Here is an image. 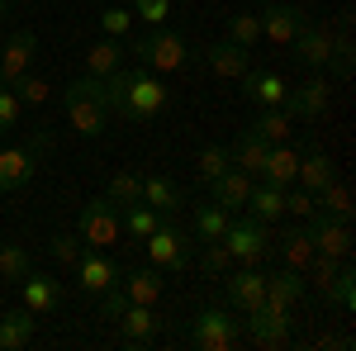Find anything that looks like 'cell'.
<instances>
[{"instance_id": "27", "label": "cell", "mask_w": 356, "mask_h": 351, "mask_svg": "<svg viewBox=\"0 0 356 351\" xmlns=\"http://www.w3.org/2000/svg\"><path fill=\"white\" fill-rule=\"evenodd\" d=\"M295 171H300V152L290 147V142H271V152H266V166H261V181L266 186H295Z\"/></svg>"}, {"instance_id": "25", "label": "cell", "mask_w": 356, "mask_h": 351, "mask_svg": "<svg viewBox=\"0 0 356 351\" xmlns=\"http://www.w3.org/2000/svg\"><path fill=\"white\" fill-rule=\"evenodd\" d=\"M304 290H309V280H304V270H295V266H280L275 275H266V304H275V309L300 304Z\"/></svg>"}, {"instance_id": "45", "label": "cell", "mask_w": 356, "mask_h": 351, "mask_svg": "<svg viewBox=\"0 0 356 351\" xmlns=\"http://www.w3.org/2000/svg\"><path fill=\"white\" fill-rule=\"evenodd\" d=\"M314 218L318 214V204H314V195L309 190H300V186H285V218Z\"/></svg>"}, {"instance_id": "9", "label": "cell", "mask_w": 356, "mask_h": 351, "mask_svg": "<svg viewBox=\"0 0 356 351\" xmlns=\"http://www.w3.org/2000/svg\"><path fill=\"white\" fill-rule=\"evenodd\" d=\"M309 243L318 256H352V218H332V214H314L309 223Z\"/></svg>"}, {"instance_id": "44", "label": "cell", "mask_w": 356, "mask_h": 351, "mask_svg": "<svg viewBox=\"0 0 356 351\" xmlns=\"http://www.w3.org/2000/svg\"><path fill=\"white\" fill-rule=\"evenodd\" d=\"M200 266L209 270V275H228L238 261H233V252H228L223 243H204V252H200Z\"/></svg>"}, {"instance_id": "48", "label": "cell", "mask_w": 356, "mask_h": 351, "mask_svg": "<svg viewBox=\"0 0 356 351\" xmlns=\"http://www.w3.org/2000/svg\"><path fill=\"white\" fill-rule=\"evenodd\" d=\"M138 5V19H143V24H166V15H171V0H134Z\"/></svg>"}, {"instance_id": "35", "label": "cell", "mask_w": 356, "mask_h": 351, "mask_svg": "<svg viewBox=\"0 0 356 351\" xmlns=\"http://www.w3.org/2000/svg\"><path fill=\"white\" fill-rule=\"evenodd\" d=\"M29 270H33V256H29L24 243H0V280L19 285Z\"/></svg>"}, {"instance_id": "46", "label": "cell", "mask_w": 356, "mask_h": 351, "mask_svg": "<svg viewBox=\"0 0 356 351\" xmlns=\"http://www.w3.org/2000/svg\"><path fill=\"white\" fill-rule=\"evenodd\" d=\"M100 28H105L110 38H124V33L134 28V15H129L124 5H110V10H100Z\"/></svg>"}, {"instance_id": "1", "label": "cell", "mask_w": 356, "mask_h": 351, "mask_svg": "<svg viewBox=\"0 0 356 351\" xmlns=\"http://www.w3.org/2000/svg\"><path fill=\"white\" fill-rule=\"evenodd\" d=\"M166 85L157 72H147V67H138L124 76V90H119V119H129V124H143V119H157L166 109Z\"/></svg>"}, {"instance_id": "4", "label": "cell", "mask_w": 356, "mask_h": 351, "mask_svg": "<svg viewBox=\"0 0 356 351\" xmlns=\"http://www.w3.org/2000/svg\"><path fill=\"white\" fill-rule=\"evenodd\" d=\"M243 342V318H233L228 309H200L191 323V347L200 351H233Z\"/></svg>"}, {"instance_id": "32", "label": "cell", "mask_w": 356, "mask_h": 351, "mask_svg": "<svg viewBox=\"0 0 356 351\" xmlns=\"http://www.w3.org/2000/svg\"><path fill=\"white\" fill-rule=\"evenodd\" d=\"M124 67V48H119V38H100L90 53H86V76H110Z\"/></svg>"}, {"instance_id": "29", "label": "cell", "mask_w": 356, "mask_h": 351, "mask_svg": "<svg viewBox=\"0 0 356 351\" xmlns=\"http://www.w3.org/2000/svg\"><path fill=\"white\" fill-rule=\"evenodd\" d=\"M29 342H33V313L29 309L0 313V351H24Z\"/></svg>"}, {"instance_id": "40", "label": "cell", "mask_w": 356, "mask_h": 351, "mask_svg": "<svg viewBox=\"0 0 356 351\" xmlns=\"http://www.w3.org/2000/svg\"><path fill=\"white\" fill-rule=\"evenodd\" d=\"M228 38H233L238 48H252V43L261 38V19H257L252 10H243V15H228Z\"/></svg>"}, {"instance_id": "14", "label": "cell", "mask_w": 356, "mask_h": 351, "mask_svg": "<svg viewBox=\"0 0 356 351\" xmlns=\"http://www.w3.org/2000/svg\"><path fill=\"white\" fill-rule=\"evenodd\" d=\"M290 53L300 57L309 72H323V67H332V28L328 24H309L295 33V43H290Z\"/></svg>"}, {"instance_id": "31", "label": "cell", "mask_w": 356, "mask_h": 351, "mask_svg": "<svg viewBox=\"0 0 356 351\" xmlns=\"http://www.w3.org/2000/svg\"><path fill=\"white\" fill-rule=\"evenodd\" d=\"M314 204H318V214H332V218H352V186L342 181V176H332L328 186L314 195Z\"/></svg>"}, {"instance_id": "3", "label": "cell", "mask_w": 356, "mask_h": 351, "mask_svg": "<svg viewBox=\"0 0 356 351\" xmlns=\"http://www.w3.org/2000/svg\"><path fill=\"white\" fill-rule=\"evenodd\" d=\"M138 67H147V72H157V76H162V72H181V67H186V62H191V48H186V38H181V33H171V28H152V33H147V38H138Z\"/></svg>"}, {"instance_id": "21", "label": "cell", "mask_w": 356, "mask_h": 351, "mask_svg": "<svg viewBox=\"0 0 356 351\" xmlns=\"http://www.w3.org/2000/svg\"><path fill=\"white\" fill-rule=\"evenodd\" d=\"M243 95L252 100V105H261V109H275V105H285L290 85H285L280 72H247L243 76Z\"/></svg>"}, {"instance_id": "6", "label": "cell", "mask_w": 356, "mask_h": 351, "mask_svg": "<svg viewBox=\"0 0 356 351\" xmlns=\"http://www.w3.org/2000/svg\"><path fill=\"white\" fill-rule=\"evenodd\" d=\"M76 233H81V243H90L95 252L114 247L119 238H124V223H119V204H110V199H90V204H81Z\"/></svg>"}, {"instance_id": "37", "label": "cell", "mask_w": 356, "mask_h": 351, "mask_svg": "<svg viewBox=\"0 0 356 351\" xmlns=\"http://www.w3.org/2000/svg\"><path fill=\"white\" fill-rule=\"evenodd\" d=\"M105 199H110V204H119V209L138 204V199H143V176H134V171H114Z\"/></svg>"}, {"instance_id": "47", "label": "cell", "mask_w": 356, "mask_h": 351, "mask_svg": "<svg viewBox=\"0 0 356 351\" xmlns=\"http://www.w3.org/2000/svg\"><path fill=\"white\" fill-rule=\"evenodd\" d=\"M95 299H100V318H105V323H119V313L129 309V295H124L119 285H110L105 295H95Z\"/></svg>"}, {"instance_id": "16", "label": "cell", "mask_w": 356, "mask_h": 351, "mask_svg": "<svg viewBox=\"0 0 356 351\" xmlns=\"http://www.w3.org/2000/svg\"><path fill=\"white\" fill-rule=\"evenodd\" d=\"M33 53H38L33 28H15V33L5 38V48H0V81L15 85V81L29 72V67H33Z\"/></svg>"}, {"instance_id": "34", "label": "cell", "mask_w": 356, "mask_h": 351, "mask_svg": "<svg viewBox=\"0 0 356 351\" xmlns=\"http://www.w3.org/2000/svg\"><path fill=\"white\" fill-rule=\"evenodd\" d=\"M318 252H314V243H309V228H290L285 238H280V261L295 270H309V261H314Z\"/></svg>"}, {"instance_id": "33", "label": "cell", "mask_w": 356, "mask_h": 351, "mask_svg": "<svg viewBox=\"0 0 356 351\" xmlns=\"http://www.w3.org/2000/svg\"><path fill=\"white\" fill-rule=\"evenodd\" d=\"M228 223H233V214L223 204H200L195 209V238L200 243H219L223 233H228Z\"/></svg>"}, {"instance_id": "8", "label": "cell", "mask_w": 356, "mask_h": 351, "mask_svg": "<svg viewBox=\"0 0 356 351\" xmlns=\"http://www.w3.org/2000/svg\"><path fill=\"white\" fill-rule=\"evenodd\" d=\"M332 105V85L328 76H309L304 85H290V95H285V114L290 119H304V124H314V119H323Z\"/></svg>"}, {"instance_id": "5", "label": "cell", "mask_w": 356, "mask_h": 351, "mask_svg": "<svg viewBox=\"0 0 356 351\" xmlns=\"http://www.w3.org/2000/svg\"><path fill=\"white\" fill-rule=\"evenodd\" d=\"M143 247H147V261H152L157 270H186L191 266V238L171 223V214L143 238Z\"/></svg>"}, {"instance_id": "39", "label": "cell", "mask_w": 356, "mask_h": 351, "mask_svg": "<svg viewBox=\"0 0 356 351\" xmlns=\"http://www.w3.org/2000/svg\"><path fill=\"white\" fill-rule=\"evenodd\" d=\"M48 252H53V261L62 270H76V261L86 256V243H81V233H57L48 243Z\"/></svg>"}, {"instance_id": "26", "label": "cell", "mask_w": 356, "mask_h": 351, "mask_svg": "<svg viewBox=\"0 0 356 351\" xmlns=\"http://www.w3.org/2000/svg\"><path fill=\"white\" fill-rule=\"evenodd\" d=\"M143 204L157 209V214H176V209L186 204V195H181V186H176L171 176L152 171V176H143Z\"/></svg>"}, {"instance_id": "17", "label": "cell", "mask_w": 356, "mask_h": 351, "mask_svg": "<svg viewBox=\"0 0 356 351\" xmlns=\"http://www.w3.org/2000/svg\"><path fill=\"white\" fill-rule=\"evenodd\" d=\"M247 337H252L257 347H280V342H290V309L261 304L257 313H247Z\"/></svg>"}, {"instance_id": "18", "label": "cell", "mask_w": 356, "mask_h": 351, "mask_svg": "<svg viewBox=\"0 0 356 351\" xmlns=\"http://www.w3.org/2000/svg\"><path fill=\"white\" fill-rule=\"evenodd\" d=\"M76 285H81V295H105L110 285H119V275H124V266L119 261H110L105 252H86L81 261H76Z\"/></svg>"}, {"instance_id": "30", "label": "cell", "mask_w": 356, "mask_h": 351, "mask_svg": "<svg viewBox=\"0 0 356 351\" xmlns=\"http://www.w3.org/2000/svg\"><path fill=\"white\" fill-rule=\"evenodd\" d=\"M243 209H252V218H261V223H275V218H285V190L280 186H252Z\"/></svg>"}, {"instance_id": "38", "label": "cell", "mask_w": 356, "mask_h": 351, "mask_svg": "<svg viewBox=\"0 0 356 351\" xmlns=\"http://www.w3.org/2000/svg\"><path fill=\"white\" fill-rule=\"evenodd\" d=\"M228 166H233V157H228V147H223V142L200 147V157H195V171H200V181H204V186H209V181H219Z\"/></svg>"}, {"instance_id": "28", "label": "cell", "mask_w": 356, "mask_h": 351, "mask_svg": "<svg viewBox=\"0 0 356 351\" xmlns=\"http://www.w3.org/2000/svg\"><path fill=\"white\" fill-rule=\"evenodd\" d=\"M209 190H214V204H223V209L233 214V209H243L247 195H252V176L238 171V166H228L219 181H209Z\"/></svg>"}, {"instance_id": "20", "label": "cell", "mask_w": 356, "mask_h": 351, "mask_svg": "<svg viewBox=\"0 0 356 351\" xmlns=\"http://www.w3.org/2000/svg\"><path fill=\"white\" fill-rule=\"evenodd\" d=\"M38 171V147H5L0 152V195L24 190Z\"/></svg>"}, {"instance_id": "41", "label": "cell", "mask_w": 356, "mask_h": 351, "mask_svg": "<svg viewBox=\"0 0 356 351\" xmlns=\"http://www.w3.org/2000/svg\"><path fill=\"white\" fill-rule=\"evenodd\" d=\"M252 129L266 138V142H285V138H290V114L275 105V109H266V114H261V119H257Z\"/></svg>"}, {"instance_id": "13", "label": "cell", "mask_w": 356, "mask_h": 351, "mask_svg": "<svg viewBox=\"0 0 356 351\" xmlns=\"http://www.w3.org/2000/svg\"><path fill=\"white\" fill-rule=\"evenodd\" d=\"M261 19V38H271L275 48H290L295 43V33L309 24V10L304 5H266V15H257Z\"/></svg>"}, {"instance_id": "11", "label": "cell", "mask_w": 356, "mask_h": 351, "mask_svg": "<svg viewBox=\"0 0 356 351\" xmlns=\"http://www.w3.org/2000/svg\"><path fill=\"white\" fill-rule=\"evenodd\" d=\"M223 295H228V304L238 309V313H257L261 304H266V275L257 266H243V270H233L228 280H223Z\"/></svg>"}, {"instance_id": "7", "label": "cell", "mask_w": 356, "mask_h": 351, "mask_svg": "<svg viewBox=\"0 0 356 351\" xmlns=\"http://www.w3.org/2000/svg\"><path fill=\"white\" fill-rule=\"evenodd\" d=\"M238 266H261V256L271 252V238H266V223L261 218H243V223H228V233L219 238Z\"/></svg>"}, {"instance_id": "19", "label": "cell", "mask_w": 356, "mask_h": 351, "mask_svg": "<svg viewBox=\"0 0 356 351\" xmlns=\"http://www.w3.org/2000/svg\"><path fill=\"white\" fill-rule=\"evenodd\" d=\"M19 285H24V309L33 313V318H48V313H57V304H62V280H57V275L29 270Z\"/></svg>"}, {"instance_id": "10", "label": "cell", "mask_w": 356, "mask_h": 351, "mask_svg": "<svg viewBox=\"0 0 356 351\" xmlns=\"http://www.w3.org/2000/svg\"><path fill=\"white\" fill-rule=\"evenodd\" d=\"M62 105H67V124H72L76 138H100L110 129V109L100 100H90V95H76V90L62 85Z\"/></svg>"}, {"instance_id": "2", "label": "cell", "mask_w": 356, "mask_h": 351, "mask_svg": "<svg viewBox=\"0 0 356 351\" xmlns=\"http://www.w3.org/2000/svg\"><path fill=\"white\" fill-rule=\"evenodd\" d=\"M304 275H314V290L328 299V304L347 309V313L356 309V275H352V256H342V261H337V256H314Z\"/></svg>"}, {"instance_id": "22", "label": "cell", "mask_w": 356, "mask_h": 351, "mask_svg": "<svg viewBox=\"0 0 356 351\" xmlns=\"http://www.w3.org/2000/svg\"><path fill=\"white\" fill-rule=\"evenodd\" d=\"M266 152H271V142L257 133V129H243V133L233 138V147H228L233 166H238V171H247V176H261V166H266Z\"/></svg>"}, {"instance_id": "15", "label": "cell", "mask_w": 356, "mask_h": 351, "mask_svg": "<svg viewBox=\"0 0 356 351\" xmlns=\"http://www.w3.org/2000/svg\"><path fill=\"white\" fill-rule=\"evenodd\" d=\"M200 62H204L214 76H223V81H243L247 72H252V48H238L233 38H223V43H209V48L200 53Z\"/></svg>"}, {"instance_id": "43", "label": "cell", "mask_w": 356, "mask_h": 351, "mask_svg": "<svg viewBox=\"0 0 356 351\" xmlns=\"http://www.w3.org/2000/svg\"><path fill=\"white\" fill-rule=\"evenodd\" d=\"M19 124H24V105H19V95H15L10 85L0 81V133L19 129Z\"/></svg>"}, {"instance_id": "12", "label": "cell", "mask_w": 356, "mask_h": 351, "mask_svg": "<svg viewBox=\"0 0 356 351\" xmlns=\"http://www.w3.org/2000/svg\"><path fill=\"white\" fill-rule=\"evenodd\" d=\"M119 327H124V347L143 351V347L157 342V332H162V313H157V304H129V309L119 313Z\"/></svg>"}, {"instance_id": "49", "label": "cell", "mask_w": 356, "mask_h": 351, "mask_svg": "<svg viewBox=\"0 0 356 351\" xmlns=\"http://www.w3.org/2000/svg\"><path fill=\"white\" fill-rule=\"evenodd\" d=\"M5 10H10V0H0V15H5Z\"/></svg>"}, {"instance_id": "36", "label": "cell", "mask_w": 356, "mask_h": 351, "mask_svg": "<svg viewBox=\"0 0 356 351\" xmlns=\"http://www.w3.org/2000/svg\"><path fill=\"white\" fill-rule=\"evenodd\" d=\"M162 218H166V214H157V209H147V204L138 199V204H129V209H124V218H119V223H124V233H129L134 243H143V238H147V233H152V228H157Z\"/></svg>"}, {"instance_id": "24", "label": "cell", "mask_w": 356, "mask_h": 351, "mask_svg": "<svg viewBox=\"0 0 356 351\" xmlns=\"http://www.w3.org/2000/svg\"><path fill=\"white\" fill-rule=\"evenodd\" d=\"M332 176H337V166H332V157L323 152V147H309V152H300V171H295V186H300V190L318 195V190L328 186Z\"/></svg>"}, {"instance_id": "42", "label": "cell", "mask_w": 356, "mask_h": 351, "mask_svg": "<svg viewBox=\"0 0 356 351\" xmlns=\"http://www.w3.org/2000/svg\"><path fill=\"white\" fill-rule=\"evenodd\" d=\"M10 90L19 95V105H43V100L53 95V85L43 81V76H33V72H24V76H19V81L10 85Z\"/></svg>"}, {"instance_id": "23", "label": "cell", "mask_w": 356, "mask_h": 351, "mask_svg": "<svg viewBox=\"0 0 356 351\" xmlns=\"http://www.w3.org/2000/svg\"><path fill=\"white\" fill-rule=\"evenodd\" d=\"M119 290L129 295V304H157L162 299V290H166V280H162V270L157 266H143V270H124L119 275Z\"/></svg>"}, {"instance_id": "50", "label": "cell", "mask_w": 356, "mask_h": 351, "mask_svg": "<svg viewBox=\"0 0 356 351\" xmlns=\"http://www.w3.org/2000/svg\"><path fill=\"white\" fill-rule=\"evenodd\" d=\"M266 5H271V0H266Z\"/></svg>"}]
</instances>
